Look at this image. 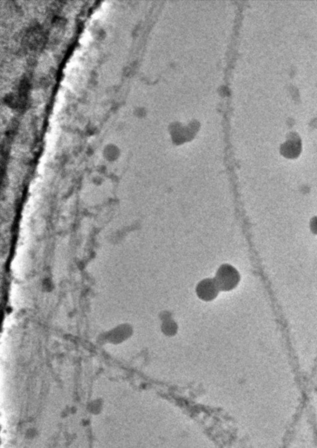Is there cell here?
<instances>
[{
    "mask_svg": "<svg viewBox=\"0 0 317 448\" xmlns=\"http://www.w3.org/2000/svg\"><path fill=\"white\" fill-rule=\"evenodd\" d=\"M312 230L314 231V232L317 233V218L312 221Z\"/></svg>",
    "mask_w": 317,
    "mask_h": 448,
    "instance_id": "3",
    "label": "cell"
},
{
    "mask_svg": "<svg viewBox=\"0 0 317 448\" xmlns=\"http://www.w3.org/2000/svg\"><path fill=\"white\" fill-rule=\"evenodd\" d=\"M220 290L228 291L234 288L239 282V273L230 265H223L217 272L215 278Z\"/></svg>",
    "mask_w": 317,
    "mask_h": 448,
    "instance_id": "1",
    "label": "cell"
},
{
    "mask_svg": "<svg viewBox=\"0 0 317 448\" xmlns=\"http://www.w3.org/2000/svg\"><path fill=\"white\" fill-rule=\"evenodd\" d=\"M220 291L219 286L217 285L215 279L213 280H205L201 284H199L198 288V293L202 299L206 300L214 299L218 295V292Z\"/></svg>",
    "mask_w": 317,
    "mask_h": 448,
    "instance_id": "2",
    "label": "cell"
}]
</instances>
